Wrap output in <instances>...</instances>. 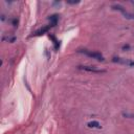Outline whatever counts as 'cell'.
I'll return each instance as SVG.
<instances>
[{"mask_svg":"<svg viewBox=\"0 0 134 134\" xmlns=\"http://www.w3.org/2000/svg\"><path fill=\"white\" fill-rule=\"evenodd\" d=\"M122 49H124V50H128V49H130V46H129V45H124V46H122Z\"/></svg>","mask_w":134,"mask_h":134,"instance_id":"30bf717a","label":"cell"},{"mask_svg":"<svg viewBox=\"0 0 134 134\" xmlns=\"http://www.w3.org/2000/svg\"><path fill=\"white\" fill-rule=\"evenodd\" d=\"M49 28H50V25H47V26H43V27L39 28L38 30H36V31L32 34V36H35V37H38V36H42V35L46 34V32L49 30Z\"/></svg>","mask_w":134,"mask_h":134,"instance_id":"5b68a950","label":"cell"},{"mask_svg":"<svg viewBox=\"0 0 134 134\" xmlns=\"http://www.w3.org/2000/svg\"><path fill=\"white\" fill-rule=\"evenodd\" d=\"M87 126H88L89 128H100V124H99L98 121H96V120L89 121V122L87 124Z\"/></svg>","mask_w":134,"mask_h":134,"instance_id":"52a82bcc","label":"cell"},{"mask_svg":"<svg viewBox=\"0 0 134 134\" xmlns=\"http://www.w3.org/2000/svg\"><path fill=\"white\" fill-rule=\"evenodd\" d=\"M79 69L84 70V71H88V72H93V73H104V72H106V70L98 69L94 66H79Z\"/></svg>","mask_w":134,"mask_h":134,"instance_id":"3957f363","label":"cell"},{"mask_svg":"<svg viewBox=\"0 0 134 134\" xmlns=\"http://www.w3.org/2000/svg\"><path fill=\"white\" fill-rule=\"evenodd\" d=\"M48 20L50 21V26H55L58 24V21H59V16L58 15H51L48 17Z\"/></svg>","mask_w":134,"mask_h":134,"instance_id":"8992f818","label":"cell"},{"mask_svg":"<svg viewBox=\"0 0 134 134\" xmlns=\"http://www.w3.org/2000/svg\"><path fill=\"white\" fill-rule=\"evenodd\" d=\"M67 3L68 4H76V3H79V1H70V0H67Z\"/></svg>","mask_w":134,"mask_h":134,"instance_id":"9c48e42d","label":"cell"},{"mask_svg":"<svg viewBox=\"0 0 134 134\" xmlns=\"http://www.w3.org/2000/svg\"><path fill=\"white\" fill-rule=\"evenodd\" d=\"M49 38L52 40V43H53V45H54V48H55V49H59V46H60V44H59L58 40L55 39V37H54L53 35H49Z\"/></svg>","mask_w":134,"mask_h":134,"instance_id":"ba28073f","label":"cell"},{"mask_svg":"<svg viewBox=\"0 0 134 134\" xmlns=\"http://www.w3.org/2000/svg\"><path fill=\"white\" fill-rule=\"evenodd\" d=\"M112 7H113L114 9H117V10H119V12H120V13H121V14H122V15H124L126 18H128V19H132V18H133V17H132V15H131L130 13H128V12H127V10H126V9H125V8H124L121 5H119V4H116V5H113Z\"/></svg>","mask_w":134,"mask_h":134,"instance_id":"277c9868","label":"cell"},{"mask_svg":"<svg viewBox=\"0 0 134 134\" xmlns=\"http://www.w3.org/2000/svg\"><path fill=\"white\" fill-rule=\"evenodd\" d=\"M79 52H82V53L86 54L87 57L92 58V59H95L97 61H104L105 60V58L103 57V54H100L97 51H92V50H88V49H81V50H79Z\"/></svg>","mask_w":134,"mask_h":134,"instance_id":"6da1fadb","label":"cell"},{"mask_svg":"<svg viewBox=\"0 0 134 134\" xmlns=\"http://www.w3.org/2000/svg\"><path fill=\"white\" fill-rule=\"evenodd\" d=\"M112 62L114 63H118L121 65H126L129 67H134V61L130 60V59H125V58H119V57H113L112 58Z\"/></svg>","mask_w":134,"mask_h":134,"instance_id":"7a4b0ae2","label":"cell"}]
</instances>
